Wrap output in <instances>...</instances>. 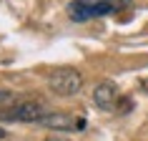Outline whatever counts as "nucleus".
<instances>
[{"label": "nucleus", "instance_id": "nucleus-1", "mask_svg": "<svg viewBox=\"0 0 148 141\" xmlns=\"http://www.w3.org/2000/svg\"><path fill=\"white\" fill-rule=\"evenodd\" d=\"M121 5H123V0H73L68 5V18L75 23H83V20L110 15Z\"/></svg>", "mask_w": 148, "mask_h": 141}, {"label": "nucleus", "instance_id": "nucleus-2", "mask_svg": "<svg viewBox=\"0 0 148 141\" xmlns=\"http://www.w3.org/2000/svg\"><path fill=\"white\" fill-rule=\"evenodd\" d=\"M48 88L58 96H75L83 88V76L75 68H55L48 76Z\"/></svg>", "mask_w": 148, "mask_h": 141}, {"label": "nucleus", "instance_id": "nucleus-3", "mask_svg": "<svg viewBox=\"0 0 148 141\" xmlns=\"http://www.w3.org/2000/svg\"><path fill=\"white\" fill-rule=\"evenodd\" d=\"M45 116H48L45 103H40V101H18L0 111V118H5V121H25V124H33V121L40 124Z\"/></svg>", "mask_w": 148, "mask_h": 141}, {"label": "nucleus", "instance_id": "nucleus-4", "mask_svg": "<svg viewBox=\"0 0 148 141\" xmlns=\"http://www.w3.org/2000/svg\"><path fill=\"white\" fill-rule=\"evenodd\" d=\"M40 124L45 129H58V131H83L86 118L83 116H68V113H48Z\"/></svg>", "mask_w": 148, "mask_h": 141}, {"label": "nucleus", "instance_id": "nucleus-5", "mask_svg": "<svg viewBox=\"0 0 148 141\" xmlns=\"http://www.w3.org/2000/svg\"><path fill=\"white\" fill-rule=\"evenodd\" d=\"M93 101H95L98 109H106V111L116 109V103H118V91H116V86H113L110 81L98 83L95 91H93Z\"/></svg>", "mask_w": 148, "mask_h": 141}, {"label": "nucleus", "instance_id": "nucleus-6", "mask_svg": "<svg viewBox=\"0 0 148 141\" xmlns=\"http://www.w3.org/2000/svg\"><path fill=\"white\" fill-rule=\"evenodd\" d=\"M5 101H13V93L10 91H0V103H5Z\"/></svg>", "mask_w": 148, "mask_h": 141}, {"label": "nucleus", "instance_id": "nucleus-7", "mask_svg": "<svg viewBox=\"0 0 148 141\" xmlns=\"http://www.w3.org/2000/svg\"><path fill=\"white\" fill-rule=\"evenodd\" d=\"M0 139H5V129H0Z\"/></svg>", "mask_w": 148, "mask_h": 141}, {"label": "nucleus", "instance_id": "nucleus-8", "mask_svg": "<svg viewBox=\"0 0 148 141\" xmlns=\"http://www.w3.org/2000/svg\"><path fill=\"white\" fill-rule=\"evenodd\" d=\"M50 141H65V139H50Z\"/></svg>", "mask_w": 148, "mask_h": 141}]
</instances>
